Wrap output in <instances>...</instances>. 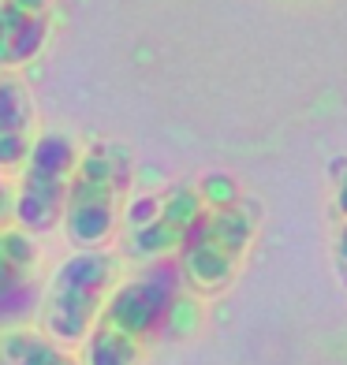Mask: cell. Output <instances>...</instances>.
<instances>
[{
    "mask_svg": "<svg viewBox=\"0 0 347 365\" xmlns=\"http://www.w3.org/2000/svg\"><path fill=\"white\" fill-rule=\"evenodd\" d=\"M0 365H82V358L49 339L41 328H4L0 331Z\"/></svg>",
    "mask_w": 347,
    "mask_h": 365,
    "instance_id": "10",
    "label": "cell"
},
{
    "mask_svg": "<svg viewBox=\"0 0 347 365\" xmlns=\"http://www.w3.org/2000/svg\"><path fill=\"white\" fill-rule=\"evenodd\" d=\"M131 179H135L131 149L116 142H94L82 149L60 224L75 250H105V242H112L124 224Z\"/></svg>",
    "mask_w": 347,
    "mask_h": 365,
    "instance_id": "1",
    "label": "cell"
},
{
    "mask_svg": "<svg viewBox=\"0 0 347 365\" xmlns=\"http://www.w3.org/2000/svg\"><path fill=\"white\" fill-rule=\"evenodd\" d=\"M198 194H202L206 205H231V202L243 197L236 179H228V175H206L202 182H198Z\"/></svg>",
    "mask_w": 347,
    "mask_h": 365,
    "instance_id": "12",
    "label": "cell"
},
{
    "mask_svg": "<svg viewBox=\"0 0 347 365\" xmlns=\"http://www.w3.org/2000/svg\"><path fill=\"white\" fill-rule=\"evenodd\" d=\"M15 224V182L8 175H0V227Z\"/></svg>",
    "mask_w": 347,
    "mask_h": 365,
    "instance_id": "14",
    "label": "cell"
},
{
    "mask_svg": "<svg viewBox=\"0 0 347 365\" xmlns=\"http://www.w3.org/2000/svg\"><path fill=\"white\" fill-rule=\"evenodd\" d=\"M79 157L82 149L68 135L41 130L15 182V227H23L26 235H45L64 224Z\"/></svg>",
    "mask_w": 347,
    "mask_h": 365,
    "instance_id": "5",
    "label": "cell"
},
{
    "mask_svg": "<svg viewBox=\"0 0 347 365\" xmlns=\"http://www.w3.org/2000/svg\"><path fill=\"white\" fill-rule=\"evenodd\" d=\"M142 358L146 346L109 321H97V328L82 343V365H142Z\"/></svg>",
    "mask_w": 347,
    "mask_h": 365,
    "instance_id": "11",
    "label": "cell"
},
{
    "mask_svg": "<svg viewBox=\"0 0 347 365\" xmlns=\"http://www.w3.org/2000/svg\"><path fill=\"white\" fill-rule=\"evenodd\" d=\"M258 235V205L239 197L231 205H206L194 220L187 242L179 246L176 264L183 272V284L191 294L209 298L231 287L239 276L246 250Z\"/></svg>",
    "mask_w": 347,
    "mask_h": 365,
    "instance_id": "3",
    "label": "cell"
},
{
    "mask_svg": "<svg viewBox=\"0 0 347 365\" xmlns=\"http://www.w3.org/2000/svg\"><path fill=\"white\" fill-rule=\"evenodd\" d=\"M333 261H336V276L347 287V220H336L333 227Z\"/></svg>",
    "mask_w": 347,
    "mask_h": 365,
    "instance_id": "13",
    "label": "cell"
},
{
    "mask_svg": "<svg viewBox=\"0 0 347 365\" xmlns=\"http://www.w3.org/2000/svg\"><path fill=\"white\" fill-rule=\"evenodd\" d=\"M202 194L194 187H172L161 194H139L135 202L124 209V246L120 257L135 264H154L169 261L179 254V246L187 242L194 220L202 217Z\"/></svg>",
    "mask_w": 347,
    "mask_h": 365,
    "instance_id": "6",
    "label": "cell"
},
{
    "mask_svg": "<svg viewBox=\"0 0 347 365\" xmlns=\"http://www.w3.org/2000/svg\"><path fill=\"white\" fill-rule=\"evenodd\" d=\"M38 242L34 235H26L23 227H0V309L23 306L19 298H26L38 284Z\"/></svg>",
    "mask_w": 347,
    "mask_h": 365,
    "instance_id": "9",
    "label": "cell"
},
{
    "mask_svg": "<svg viewBox=\"0 0 347 365\" xmlns=\"http://www.w3.org/2000/svg\"><path fill=\"white\" fill-rule=\"evenodd\" d=\"M194 309H198V294L187 291L176 257H169L154 264H139L131 276H124L120 287L109 298L101 321L124 328L142 346H150L161 336L187 331L183 313H194Z\"/></svg>",
    "mask_w": 347,
    "mask_h": 365,
    "instance_id": "4",
    "label": "cell"
},
{
    "mask_svg": "<svg viewBox=\"0 0 347 365\" xmlns=\"http://www.w3.org/2000/svg\"><path fill=\"white\" fill-rule=\"evenodd\" d=\"M53 0H0V71H19L49 41Z\"/></svg>",
    "mask_w": 347,
    "mask_h": 365,
    "instance_id": "8",
    "label": "cell"
},
{
    "mask_svg": "<svg viewBox=\"0 0 347 365\" xmlns=\"http://www.w3.org/2000/svg\"><path fill=\"white\" fill-rule=\"evenodd\" d=\"M38 112L19 71H0V175H19L38 142Z\"/></svg>",
    "mask_w": 347,
    "mask_h": 365,
    "instance_id": "7",
    "label": "cell"
},
{
    "mask_svg": "<svg viewBox=\"0 0 347 365\" xmlns=\"http://www.w3.org/2000/svg\"><path fill=\"white\" fill-rule=\"evenodd\" d=\"M124 279V257L116 250H75L56 264L41 291L38 321L49 339L60 346H82L97 328L112 291Z\"/></svg>",
    "mask_w": 347,
    "mask_h": 365,
    "instance_id": "2",
    "label": "cell"
},
{
    "mask_svg": "<svg viewBox=\"0 0 347 365\" xmlns=\"http://www.w3.org/2000/svg\"><path fill=\"white\" fill-rule=\"evenodd\" d=\"M333 217L336 220H347V164L340 160L336 168V194H333Z\"/></svg>",
    "mask_w": 347,
    "mask_h": 365,
    "instance_id": "15",
    "label": "cell"
}]
</instances>
